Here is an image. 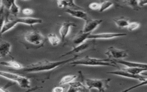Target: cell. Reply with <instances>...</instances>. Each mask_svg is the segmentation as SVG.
<instances>
[{
  "label": "cell",
  "mask_w": 147,
  "mask_h": 92,
  "mask_svg": "<svg viewBox=\"0 0 147 92\" xmlns=\"http://www.w3.org/2000/svg\"><path fill=\"white\" fill-rule=\"evenodd\" d=\"M76 57V56H74L66 60L56 62H52L47 60H41L33 64L24 66L22 70L28 72H38L42 71H47L55 69L64 64L69 63L75 60Z\"/></svg>",
  "instance_id": "obj_1"
},
{
  "label": "cell",
  "mask_w": 147,
  "mask_h": 92,
  "mask_svg": "<svg viewBox=\"0 0 147 92\" xmlns=\"http://www.w3.org/2000/svg\"><path fill=\"white\" fill-rule=\"evenodd\" d=\"M69 64L77 66L83 65L87 66H111L117 67V63L114 60L110 59H97L86 56L83 58L71 62Z\"/></svg>",
  "instance_id": "obj_2"
},
{
  "label": "cell",
  "mask_w": 147,
  "mask_h": 92,
  "mask_svg": "<svg viewBox=\"0 0 147 92\" xmlns=\"http://www.w3.org/2000/svg\"><path fill=\"white\" fill-rule=\"evenodd\" d=\"M42 20L40 18H32V17H17L15 16L14 18L11 19H6L3 25L1 26V34L12 29L17 24H23L33 26L35 24H41Z\"/></svg>",
  "instance_id": "obj_3"
},
{
  "label": "cell",
  "mask_w": 147,
  "mask_h": 92,
  "mask_svg": "<svg viewBox=\"0 0 147 92\" xmlns=\"http://www.w3.org/2000/svg\"><path fill=\"white\" fill-rule=\"evenodd\" d=\"M24 40L28 44L40 48L43 46L46 38L38 30H30L24 34Z\"/></svg>",
  "instance_id": "obj_4"
},
{
  "label": "cell",
  "mask_w": 147,
  "mask_h": 92,
  "mask_svg": "<svg viewBox=\"0 0 147 92\" xmlns=\"http://www.w3.org/2000/svg\"><path fill=\"white\" fill-rule=\"evenodd\" d=\"M84 82L86 86L90 90L93 89H97L99 91H105L109 88V83L111 79H90L84 78Z\"/></svg>",
  "instance_id": "obj_5"
},
{
  "label": "cell",
  "mask_w": 147,
  "mask_h": 92,
  "mask_svg": "<svg viewBox=\"0 0 147 92\" xmlns=\"http://www.w3.org/2000/svg\"><path fill=\"white\" fill-rule=\"evenodd\" d=\"M0 75L1 76L5 78L17 83L21 88L29 89L31 87L30 80L27 77H25L15 73H11L3 71H1L0 72Z\"/></svg>",
  "instance_id": "obj_6"
},
{
  "label": "cell",
  "mask_w": 147,
  "mask_h": 92,
  "mask_svg": "<svg viewBox=\"0 0 147 92\" xmlns=\"http://www.w3.org/2000/svg\"><path fill=\"white\" fill-rule=\"evenodd\" d=\"M109 59L113 60L122 59L129 56V55L125 50L119 49L114 47H109L105 52Z\"/></svg>",
  "instance_id": "obj_7"
},
{
  "label": "cell",
  "mask_w": 147,
  "mask_h": 92,
  "mask_svg": "<svg viewBox=\"0 0 147 92\" xmlns=\"http://www.w3.org/2000/svg\"><path fill=\"white\" fill-rule=\"evenodd\" d=\"M92 45H93V43H92V41H87V40H86V41H84V43L80 44L75 45L71 51L61 55V56H60V57H62L67 55L80 53L83 52H84L90 49Z\"/></svg>",
  "instance_id": "obj_8"
},
{
  "label": "cell",
  "mask_w": 147,
  "mask_h": 92,
  "mask_svg": "<svg viewBox=\"0 0 147 92\" xmlns=\"http://www.w3.org/2000/svg\"><path fill=\"white\" fill-rule=\"evenodd\" d=\"M107 73L111 74L113 75H115L117 76H122V77H125V78L137 79L140 82H142V81L145 80L147 78V75L144 76L142 74H131V73L123 70L122 68L119 70L109 71V72H107Z\"/></svg>",
  "instance_id": "obj_9"
},
{
  "label": "cell",
  "mask_w": 147,
  "mask_h": 92,
  "mask_svg": "<svg viewBox=\"0 0 147 92\" xmlns=\"http://www.w3.org/2000/svg\"><path fill=\"white\" fill-rule=\"evenodd\" d=\"M127 34L125 33H101L97 34L91 33L88 37V40H97V39H111L115 37H123L126 36Z\"/></svg>",
  "instance_id": "obj_10"
},
{
  "label": "cell",
  "mask_w": 147,
  "mask_h": 92,
  "mask_svg": "<svg viewBox=\"0 0 147 92\" xmlns=\"http://www.w3.org/2000/svg\"><path fill=\"white\" fill-rule=\"evenodd\" d=\"M65 9V12L69 15L75 18L82 19L84 21H86L91 18L87 13L83 10V9H73L69 8H67Z\"/></svg>",
  "instance_id": "obj_11"
},
{
  "label": "cell",
  "mask_w": 147,
  "mask_h": 92,
  "mask_svg": "<svg viewBox=\"0 0 147 92\" xmlns=\"http://www.w3.org/2000/svg\"><path fill=\"white\" fill-rule=\"evenodd\" d=\"M76 26V25L75 23L69 21L63 22L61 24L59 31L62 41H64L65 37L67 36L69 32L70 29L72 27H75Z\"/></svg>",
  "instance_id": "obj_12"
},
{
  "label": "cell",
  "mask_w": 147,
  "mask_h": 92,
  "mask_svg": "<svg viewBox=\"0 0 147 92\" xmlns=\"http://www.w3.org/2000/svg\"><path fill=\"white\" fill-rule=\"evenodd\" d=\"M102 22V20L99 19H92L90 18L88 20L85 21L83 28L82 30L86 33H91L94 29H95Z\"/></svg>",
  "instance_id": "obj_13"
},
{
  "label": "cell",
  "mask_w": 147,
  "mask_h": 92,
  "mask_svg": "<svg viewBox=\"0 0 147 92\" xmlns=\"http://www.w3.org/2000/svg\"><path fill=\"white\" fill-rule=\"evenodd\" d=\"M57 6L60 8H69L73 9H83L74 3V0H58Z\"/></svg>",
  "instance_id": "obj_14"
},
{
  "label": "cell",
  "mask_w": 147,
  "mask_h": 92,
  "mask_svg": "<svg viewBox=\"0 0 147 92\" xmlns=\"http://www.w3.org/2000/svg\"><path fill=\"white\" fill-rule=\"evenodd\" d=\"M69 85V88L67 91H90L88 88L84 86L81 82L75 81L72 82Z\"/></svg>",
  "instance_id": "obj_15"
},
{
  "label": "cell",
  "mask_w": 147,
  "mask_h": 92,
  "mask_svg": "<svg viewBox=\"0 0 147 92\" xmlns=\"http://www.w3.org/2000/svg\"><path fill=\"white\" fill-rule=\"evenodd\" d=\"M114 62L117 64H120L125 66L126 67H138L147 69V63H138V62H129L126 61L122 59L114 60Z\"/></svg>",
  "instance_id": "obj_16"
},
{
  "label": "cell",
  "mask_w": 147,
  "mask_h": 92,
  "mask_svg": "<svg viewBox=\"0 0 147 92\" xmlns=\"http://www.w3.org/2000/svg\"><path fill=\"white\" fill-rule=\"evenodd\" d=\"M91 33H86L84 32L82 30L79 31L74 37L73 39V43L75 45H78L80 44L86 40H88V37Z\"/></svg>",
  "instance_id": "obj_17"
},
{
  "label": "cell",
  "mask_w": 147,
  "mask_h": 92,
  "mask_svg": "<svg viewBox=\"0 0 147 92\" xmlns=\"http://www.w3.org/2000/svg\"><path fill=\"white\" fill-rule=\"evenodd\" d=\"M11 45L9 42L2 41L0 44V57H3L10 53Z\"/></svg>",
  "instance_id": "obj_18"
},
{
  "label": "cell",
  "mask_w": 147,
  "mask_h": 92,
  "mask_svg": "<svg viewBox=\"0 0 147 92\" xmlns=\"http://www.w3.org/2000/svg\"><path fill=\"white\" fill-rule=\"evenodd\" d=\"M1 64L2 66H4L6 67H10L16 70H20L24 68L23 65H22L21 63H18V62L12 60L9 61H2L1 62Z\"/></svg>",
  "instance_id": "obj_19"
},
{
  "label": "cell",
  "mask_w": 147,
  "mask_h": 92,
  "mask_svg": "<svg viewBox=\"0 0 147 92\" xmlns=\"http://www.w3.org/2000/svg\"><path fill=\"white\" fill-rule=\"evenodd\" d=\"M115 24L119 28H127L130 23L129 20L125 17L115 18L113 19Z\"/></svg>",
  "instance_id": "obj_20"
},
{
  "label": "cell",
  "mask_w": 147,
  "mask_h": 92,
  "mask_svg": "<svg viewBox=\"0 0 147 92\" xmlns=\"http://www.w3.org/2000/svg\"><path fill=\"white\" fill-rule=\"evenodd\" d=\"M47 39L49 41V43L53 46H56L59 45L61 41V40L56 34L53 33L48 34Z\"/></svg>",
  "instance_id": "obj_21"
},
{
  "label": "cell",
  "mask_w": 147,
  "mask_h": 92,
  "mask_svg": "<svg viewBox=\"0 0 147 92\" xmlns=\"http://www.w3.org/2000/svg\"><path fill=\"white\" fill-rule=\"evenodd\" d=\"M122 69L133 74H142L144 71H147V69L146 68L133 67H126L125 68H123Z\"/></svg>",
  "instance_id": "obj_22"
},
{
  "label": "cell",
  "mask_w": 147,
  "mask_h": 92,
  "mask_svg": "<svg viewBox=\"0 0 147 92\" xmlns=\"http://www.w3.org/2000/svg\"><path fill=\"white\" fill-rule=\"evenodd\" d=\"M123 3L133 10H138L140 7L139 0H123Z\"/></svg>",
  "instance_id": "obj_23"
},
{
  "label": "cell",
  "mask_w": 147,
  "mask_h": 92,
  "mask_svg": "<svg viewBox=\"0 0 147 92\" xmlns=\"http://www.w3.org/2000/svg\"><path fill=\"white\" fill-rule=\"evenodd\" d=\"M77 76L76 75H67L63 76L59 82L60 85H63L65 84H69L73 82L74 79L76 78Z\"/></svg>",
  "instance_id": "obj_24"
},
{
  "label": "cell",
  "mask_w": 147,
  "mask_h": 92,
  "mask_svg": "<svg viewBox=\"0 0 147 92\" xmlns=\"http://www.w3.org/2000/svg\"><path fill=\"white\" fill-rule=\"evenodd\" d=\"M19 12H20V7L16 4V1H14L11 5V6H10L9 10H8V13L14 16H17Z\"/></svg>",
  "instance_id": "obj_25"
},
{
  "label": "cell",
  "mask_w": 147,
  "mask_h": 92,
  "mask_svg": "<svg viewBox=\"0 0 147 92\" xmlns=\"http://www.w3.org/2000/svg\"><path fill=\"white\" fill-rule=\"evenodd\" d=\"M14 1H16V0H1V6L8 12L10 6Z\"/></svg>",
  "instance_id": "obj_26"
},
{
  "label": "cell",
  "mask_w": 147,
  "mask_h": 92,
  "mask_svg": "<svg viewBox=\"0 0 147 92\" xmlns=\"http://www.w3.org/2000/svg\"><path fill=\"white\" fill-rule=\"evenodd\" d=\"M113 5V3L111 1H110L109 0L104 1L102 3H101L100 8L99 12H103L105 10H106L107 9L110 8V7H111Z\"/></svg>",
  "instance_id": "obj_27"
},
{
  "label": "cell",
  "mask_w": 147,
  "mask_h": 92,
  "mask_svg": "<svg viewBox=\"0 0 147 92\" xmlns=\"http://www.w3.org/2000/svg\"><path fill=\"white\" fill-rule=\"evenodd\" d=\"M140 26V23L137 22H130L127 27L126 28L129 31H133L138 29Z\"/></svg>",
  "instance_id": "obj_28"
},
{
  "label": "cell",
  "mask_w": 147,
  "mask_h": 92,
  "mask_svg": "<svg viewBox=\"0 0 147 92\" xmlns=\"http://www.w3.org/2000/svg\"><path fill=\"white\" fill-rule=\"evenodd\" d=\"M145 75H147V74H145ZM144 85H147V78H146V79L145 80H144V81H142V82H140V83H138V84H137V85H134V86H131V87H129V88H128V89H126V90H124L123 91H130V90H133V89H135V88L139 87H140V86H144Z\"/></svg>",
  "instance_id": "obj_29"
},
{
  "label": "cell",
  "mask_w": 147,
  "mask_h": 92,
  "mask_svg": "<svg viewBox=\"0 0 147 92\" xmlns=\"http://www.w3.org/2000/svg\"><path fill=\"white\" fill-rule=\"evenodd\" d=\"M101 3H98V2H92L89 4L88 7L93 10H99L100 8Z\"/></svg>",
  "instance_id": "obj_30"
},
{
  "label": "cell",
  "mask_w": 147,
  "mask_h": 92,
  "mask_svg": "<svg viewBox=\"0 0 147 92\" xmlns=\"http://www.w3.org/2000/svg\"><path fill=\"white\" fill-rule=\"evenodd\" d=\"M22 13H23L24 14L29 16V15L32 14L33 13V10H32V9H30V8H24V9L22 10Z\"/></svg>",
  "instance_id": "obj_31"
},
{
  "label": "cell",
  "mask_w": 147,
  "mask_h": 92,
  "mask_svg": "<svg viewBox=\"0 0 147 92\" xmlns=\"http://www.w3.org/2000/svg\"><path fill=\"white\" fill-rule=\"evenodd\" d=\"M53 92H62L64 91V88L61 86H56L52 90Z\"/></svg>",
  "instance_id": "obj_32"
},
{
  "label": "cell",
  "mask_w": 147,
  "mask_h": 92,
  "mask_svg": "<svg viewBox=\"0 0 147 92\" xmlns=\"http://www.w3.org/2000/svg\"><path fill=\"white\" fill-rule=\"evenodd\" d=\"M147 5V0H139V5L140 7Z\"/></svg>",
  "instance_id": "obj_33"
},
{
  "label": "cell",
  "mask_w": 147,
  "mask_h": 92,
  "mask_svg": "<svg viewBox=\"0 0 147 92\" xmlns=\"http://www.w3.org/2000/svg\"><path fill=\"white\" fill-rule=\"evenodd\" d=\"M22 1H28V0H22Z\"/></svg>",
  "instance_id": "obj_34"
},
{
  "label": "cell",
  "mask_w": 147,
  "mask_h": 92,
  "mask_svg": "<svg viewBox=\"0 0 147 92\" xmlns=\"http://www.w3.org/2000/svg\"><path fill=\"white\" fill-rule=\"evenodd\" d=\"M102 1H107V0H102Z\"/></svg>",
  "instance_id": "obj_35"
},
{
  "label": "cell",
  "mask_w": 147,
  "mask_h": 92,
  "mask_svg": "<svg viewBox=\"0 0 147 92\" xmlns=\"http://www.w3.org/2000/svg\"><path fill=\"white\" fill-rule=\"evenodd\" d=\"M146 45V46H147V44H146V45Z\"/></svg>",
  "instance_id": "obj_36"
}]
</instances>
